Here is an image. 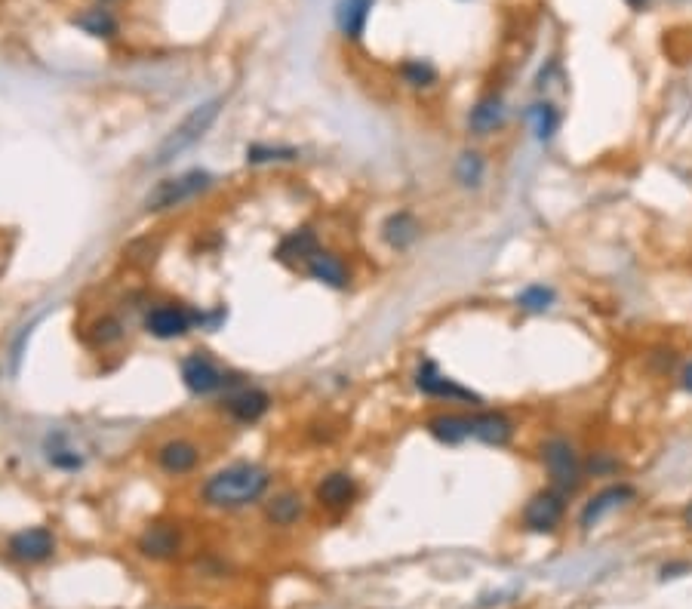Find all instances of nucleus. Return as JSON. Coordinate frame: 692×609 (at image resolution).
<instances>
[{"label":"nucleus","instance_id":"1","mask_svg":"<svg viewBox=\"0 0 692 609\" xmlns=\"http://www.w3.org/2000/svg\"><path fill=\"white\" fill-rule=\"evenodd\" d=\"M274 483L271 468L262 462H231L219 471H213L200 486V502L213 511H243L250 505H259Z\"/></svg>","mask_w":692,"mask_h":609},{"label":"nucleus","instance_id":"2","mask_svg":"<svg viewBox=\"0 0 692 609\" xmlns=\"http://www.w3.org/2000/svg\"><path fill=\"white\" fill-rule=\"evenodd\" d=\"M222 108H225V96H216V99H207V102L194 105L179 120V124L164 139H160V145L151 154V167H167V164H173L176 157H182L188 148H194L203 136L213 130Z\"/></svg>","mask_w":692,"mask_h":609},{"label":"nucleus","instance_id":"3","mask_svg":"<svg viewBox=\"0 0 692 609\" xmlns=\"http://www.w3.org/2000/svg\"><path fill=\"white\" fill-rule=\"evenodd\" d=\"M539 459H542V468L548 474V486H554V490L573 496L579 493V486L585 483V459L582 453L576 450V443L563 437V434H551L542 440L539 446Z\"/></svg>","mask_w":692,"mask_h":609},{"label":"nucleus","instance_id":"4","mask_svg":"<svg viewBox=\"0 0 692 609\" xmlns=\"http://www.w3.org/2000/svg\"><path fill=\"white\" fill-rule=\"evenodd\" d=\"M213 176L207 170H188L182 176H170L160 179L157 185H151V191L145 194L142 207L145 213H167V210H179L185 203L203 197L213 188Z\"/></svg>","mask_w":692,"mask_h":609},{"label":"nucleus","instance_id":"5","mask_svg":"<svg viewBox=\"0 0 692 609\" xmlns=\"http://www.w3.org/2000/svg\"><path fill=\"white\" fill-rule=\"evenodd\" d=\"M566 493L554 490V486H545V490L533 493L526 499L523 511H520V526L533 536H551L557 533L563 520H566Z\"/></svg>","mask_w":692,"mask_h":609},{"label":"nucleus","instance_id":"6","mask_svg":"<svg viewBox=\"0 0 692 609\" xmlns=\"http://www.w3.org/2000/svg\"><path fill=\"white\" fill-rule=\"evenodd\" d=\"M413 385H416V391H419L422 397H431V400H440V403H471V406L483 403L480 394H474V391L465 388L462 382H456V379L446 376L431 357H422V360H419V367H416V373H413Z\"/></svg>","mask_w":692,"mask_h":609},{"label":"nucleus","instance_id":"7","mask_svg":"<svg viewBox=\"0 0 692 609\" xmlns=\"http://www.w3.org/2000/svg\"><path fill=\"white\" fill-rule=\"evenodd\" d=\"M182 385L194 394V397H210L216 391H231L237 388V379H231L228 373H222V367H216V360H210L203 351H194L182 360Z\"/></svg>","mask_w":692,"mask_h":609},{"label":"nucleus","instance_id":"8","mask_svg":"<svg viewBox=\"0 0 692 609\" xmlns=\"http://www.w3.org/2000/svg\"><path fill=\"white\" fill-rule=\"evenodd\" d=\"M145 333L160 339V342H173V339H185L194 327H197V317L191 308L176 305V302H160L145 314Z\"/></svg>","mask_w":692,"mask_h":609},{"label":"nucleus","instance_id":"9","mask_svg":"<svg viewBox=\"0 0 692 609\" xmlns=\"http://www.w3.org/2000/svg\"><path fill=\"white\" fill-rule=\"evenodd\" d=\"M628 502H634V486H631V483L619 480V483L603 486L600 493H594V496L582 505V511H579V530H582V533H591L594 526H600L609 514H616V511L625 508Z\"/></svg>","mask_w":692,"mask_h":609},{"label":"nucleus","instance_id":"10","mask_svg":"<svg viewBox=\"0 0 692 609\" xmlns=\"http://www.w3.org/2000/svg\"><path fill=\"white\" fill-rule=\"evenodd\" d=\"M200 446L191 437H170L154 450V465L167 477H188L200 468Z\"/></svg>","mask_w":692,"mask_h":609},{"label":"nucleus","instance_id":"11","mask_svg":"<svg viewBox=\"0 0 692 609\" xmlns=\"http://www.w3.org/2000/svg\"><path fill=\"white\" fill-rule=\"evenodd\" d=\"M7 554L25 566L47 563L56 554V536H53V530H47V526H25V530L10 536Z\"/></svg>","mask_w":692,"mask_h":609},{"label":"nucleus","instance_id":"12","mask_svg":"<svg viewBox=\"0 0 692 609\" xmlns=\"http://www.w3.org/2000/svg\"><path fill=\"white\" fill-rule=\"evenodd\" d=\"M222 410L237 425H256L271 410V394L262 391V388H256V385H237V388H231L225 394V406H222Z\"/></svg>","mask_w":692,"mask_h":609},{"label":"nucleus","instance_id":"13","mask_svg":"<svg viewBox=\"0 0 692 609\" xmlns=\"http://www.w3.org/2000/svg\"><path fill=\"white\" fill-rule=\"evenodd\" d=\"M357 499V480L348 471H330L314 486V502L323 511H348Z\"/></svg>","mask_w":692,"mask_h":609},{"label":"nucleus","instance_id":"14","mask_svg":"<svg viewBox=\"0 0 692 609\" xmlns=\"http://www.w3.org/2000/svg\"><path fill=\"white\" fill-rule=\"evenodd\" d=\"M136 548L148 560H173L182 551V533L176 523H148Z\"/></svg>","mask_w":692,"mask_h":609},{"label":"nucleus","instance_id":"15","mask_svg":"<svg viewBox=\"0 0 692 609\" xmlns=\"http://www.w3.org/2000/svg\"><path fill=\"white\" fill-rule=\"evenodd\" d=\"M517 434V425L508 413L502 410H477L471 413V437L486 443V446H496V450H502V446H508Z\"/></svg>","mask_w":692,"mask_h":609},{"label":"nucleus","instance_id":"16","mask_svg":"<svg viewBox=\"0 0 692 609\" xmlns=\"http://www.w3.org/2000/svg\"><path fill=\"white\" fill-rule=\"evenodd\" d=\"M505 117H508V108H505V99L499 93H486L480 96L471 111H468V130L474 136H493L505 127Z\"/></svg>","mask_w":692,"mask_h":609},{"label":"nucleus","instance_id":"17","mask_svg":"<svg viewBox=\"0 0 692 609\" xmlns=\"http://www.w3.org/2000/svg\"><path fill=\"white\" fill-rule=\"evenodd\" d=\"M305 271H308L311 280L323 283V287H330V290H348V283H351L348 262L339 253L323 250V247L311 256V262L305 265Z\"/></svg>","mask_w":692,"mask_h":609},{"label":"nucleus","instance_id":"18","mask_svg":"<svg viewBox=\"0 0 692 609\" xmlns=\"http://www.w3.org/2000/svg\"><path fill=\"white\" fill-rule=\"evenodd\" d=\"M320 250V240L311 228H296L290 234H283L280 243H277V250H274V259L280 265H287V268H305L311 262V256Z\"/></svg>","mask_w":692,"mask_h":609},{"label":"nucleus","instance_id":"19","mask_svg":"<svg viewBox=\"0 0 692 609\" xmlns=\"http://www.w3.org/2000/svg\"><path fill=\"white\" fill-rule=\"evenodd\" d=\"M425 431L443 446H459L471 437V416L443 410V413H434L425 419Z\"/></svg>","mask_w":692,"mask_h":609},{"label":"nucleus","instance_id":"20","mask_svg":"<svg viewBox=\"0 0 692 609\" xmlns=\"http://www.w3.org/2000/svg\"><path fill=\"white\" fill-rule=\"evenodd\" d=\"M382 240L388 243V247L394 250V253H406L413 247V243L419 240V234H422V225H419V219L410 213V210H397V213H391L385 222H382Z\"/></svg>","mask_w":692,"mask_h":609},{"label":"nucleus","instance_id":"21","mask_svg":"<svg viewBox=\"0 0 692 609\" xmlns=\"http://www.w3.org/2000/svg\"><path fill=\"white\" fill-rule=\"evenodd\" d=\"M302 517H305V499L296 490L274 493L265 502V520L271 526H280V530H290V526H296Z\"/></svg>","mask_w":692,"mask_h":609},{"label":"nucleus","instance_id":"22","mask_svg":"<svg viewBox=\"0 0 692 609\" xmlns=\"http://www.w3.org/2000/svg\"><path fill=\"white\" fill-rule=\"evenodd\" d=\"M376 0H339L336 4V25L342 31V37L348 40H360L366 34V22L373 16Z\"/></svg>","mask_w":692,"mask_h":609},{"label":"nucleus","instance_id":"23","mask_svg":"<svg viewBox=\"0 0 692 609\" xmlns=\"http://www.w3.org/2000/svg\"><path fill=\"white\" fill-rule=\"evenodd\" d=\"M526 124H529V130H533V136L539 142H551L560 133L563 114L551 99H539V102H533L526 108Z\"/></svg>","mask_w":692,"mask_h":609},{"label":"nucleus","instance_id":"24","mask_svg":"<svg viewBox=\"0 0 692 609\" xmlns=\"http://www.w3.org/2000/svg\"><path fill=\"white\" fill-rule=\"evenodd\" d=\"M74 25H77L80 31H84V34L96 37V40H114V37L120 34L117 16H114L111 10H105V7H90V10H84L80 16H74Z\"/></svg>","mask_w":692,"mask_h":609},{"label":"nucleus","instance_id":"25","mask_svg":"<svg viewBox=\"0 0 692 609\" xmlns=\"http://www.w3.org/2000/svg\"><path fill=\"white\" fill-rule=\"evenodd\" d=\"M453 176H456V182H459L465 191H477V188L483 185V179H486V157H483L480 151H474V148L462 151V154L456 157Z\"/></svg>","mask_w":692,"mask_h":609},{"label":"nucleus","instance_id":"26","mask_svg":"<svg viewBox=\"0 0 692 609\" xmlns=\"http://www.w3.org/2000/svg\"><path fill=\"white\" fill-rule=\"evenodd\" d=\"M557 302V290L548 287V283H526V287L514 296V305L523 314H545L551 311Z\"/></svg>","mask_w":692,"mask_h":609},{"label":"nucleus","instance_id":"27","mask_svg":"<svg viewBox=\"0 0 692 609\" xmlns=\"http://www.w3.org/2000/svg\"><path fill=\"white\" fill-rule=\"evenodd\" d=\"M299 157V148L293 145H268V142H253L247 145V164L265 167V164H290Z\"/></svg>","mask_w":692,"mask_h":609},{"label":"nucleus","instance_id":"28","mask_svg":"<svg viewBox=\"0 0 692 609\" xmlns=\"http://www.w3.org/2000/svg\"><path fill=\"white\" fill-rule=\"evenodd\" d=\"M400 80L410 90H431L437 84V68L428 59H403Z\"/></svg>","mask_w":692,"mask_h":609},{"label":"nucleus","instance_id":"29","mask_svg":"<svg viewBox=\"0 0 692 609\" xmlns=\"http://www.w3.org/2000/svg\"><path fill=\"white\" fill-rule=\"evenodd\" d=\"M47 459H50V465L59 468V471H77V468H84V456L71 450V446L65 443V434H56V443H53V437L47 440Z\"/></svg>","mask_w":692,"mask_h":609},{"label":"nucleus","instance_id":"30","mask_svg":"<svg viewBox=\"0 0 692 609\" xmlns=\"http://www.w3.org/2000/svg\"><path fill=\"white\" fill-rule=\"evenodd\" d=\"M90 339L99 345V348H111L117 345L120 339H124V323H120L117 317L111 314H102L90 323Z\"/></svg>","mask_w":692,"mask_h":609},{"label":"nucleus","instance_id":"31","mask_svg":"<svg viewBox=\"0 0 692 609\" xmlns=\"http://www.w3.org/2000/svg\"><path fill=\"white\" fill-rule=\"evenodd\" d=\"M613 471H619V459L613 453H594L591 459H585L588 477H609Z\"/></svg>","mask_w":692,"mask_h":609},{"label":"nucleus","instance_id":"32","mask_svg":"<svg viewBox=\"0 0 692 609\" xmlns=\"http://www.w3.org/2000/svg\"><path fill=\"white\" fill-rule=\"evenodd\" d=\"M692 566L689 563H665L662 566V579H677V576H683V573H689Z\"/></svg>","mask_w":692,"mask_h":609},{"label":"nucleus","instance_id":"33","mask_svg":"<svg viewBox=\"0 0 692 609\" xmlns=\"http://www.w3.org/2000/svg\"><path fill=\"white\" fill-rule=\"evenodd\" d=\"M680 388L692 397V360L686 363V367L680 370Z\"/></svg>","mask_w":692,"mask_h":609},{"label":"nucleus","instance_id":"34","mask_svg":"<svg viewBox=\"0 0 692 609\" xmlns=\"http://www.w3.org/2000/svg\"><path fill=\"white\" fill-rule=\"evenodd\" d=\"M683 526H686V530H692V499H689L686 508H683Z\"/></svg>","mask_w":692,"mask_h":609},{"label":"nucleus","instance_id":"35","mask_svg":"<svg viewBox=\"0 0 692 609\" xmlns=\"http://www.w3.org/2000/svg\"><path fill=\"white\" fill-rule=\"evenodd\" d=\"M625 4H628L631 10H643V7L649 4V0H625Z\"/></svg>","mask_w":692,"mask_h":609},{"label":"nucleus","instance_id":"36","mask_svg":"<svg viewBox=\"0 0 692 609\" xmlns=\"http://www.w3.org/2000/svg\"><path fill=\"white\" fill-rule=\"evenodd\" d=\"M105 4H111V0H105Z\"/></svg>","mask_w":692,"mask_h":609}]
</instances>
